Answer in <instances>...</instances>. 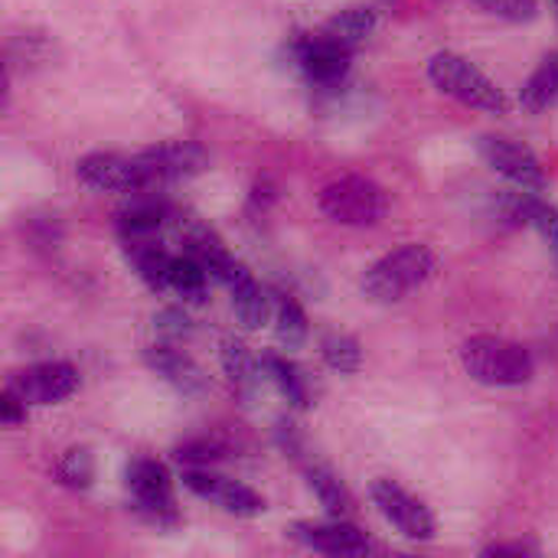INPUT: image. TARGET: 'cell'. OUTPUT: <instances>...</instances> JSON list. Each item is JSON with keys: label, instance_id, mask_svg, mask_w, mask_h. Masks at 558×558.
Returning <instances> with one entry per match:
<instances>
[{"label": "cell", "instance_id": "7c38bea8", "mask_svg": "<svg viewBox=\"0 0 558 558\" xmlns=\"http://www.w3.org/2000/svg\"><path fill=\"white\" fill-rule=\"evenodd\" d=\"M288 536L314 553L324 556H366L373 549L369 536L363 530H356L347 520H330V523H294L288 526Z\"/></svg>", "mask_w": 558, "mask_h": 558}, {"label": "cell", "instance_id": "484cf974", "mask_svg": "<svg viewBox=\"0 0 558 558\" xmlns=\"http://www.w3.org/2000/svg\"><path fill=\"white\" fill-rule=\"evenodd\" d=\"M56 477L62 487L69 490H88L95 481V458L88 448H69L59 464H56Z\"/></svg>", "mask_w": 558, "mask_h": 558}, {"label": "cell", "instance_id": "836d02e7", "mask_svg": "<svg viewBox=\"0 0 558 558\" xmlns=\"http://www.w3.org/2000/svg\"><path fill=\"white\" fill-rule=\"evenodd\" d=\"M556 10H558V0H556Z\"/></svg>", "mask_w": 558, "mask_h": 558}, {"label": "cell", "instance_id": "30bf717a", "mask_svg": "<svg viewBox=\"0 0 558 558\" xmlns=\"http://www.w3.org/2000/svg\"><path fill=\"white\" fill-rule=\"evenodd\" d=\"M183 484H186L196 497L216 504L219 510H226V513H232V517H245V520H248V517H262V513H265L262 494H255L252 487H245V484H239V481H232V477L213 474L209 468H193V471H186V474H183Z\"/></svg>", "mask_w": 558, "mask_h": 558}, {"label": "cell", "instance_id": "8fae6325", "mask_svg": "<svg viewBox=\"0 0 558 558\" xmlns=\"http://www.w3.org/2000/svg\"><path fill=\"white\" fill-rule=\"evenodd\" d=\"M350 56L353 49L340 46V43H330L327 36H320L317 29L301 36L294 43V62L298 69L307 75V82L314 85H337L347 72H350Z\"/></svg>", "mask_w": 558, "mask_h": 558}, {"label": "cell", "instance_id": "4fadbf2b", "mask_svg": "<svg viewBox=\"0 0 558 558\" xmlns=\"http://www.w3.org/2000/svg\"><path fill=\"white\" fill-rule=\"evenodd\" d=\"M137 157L144 160L150 186L190 180L206 167V150L199 144H193V141H167V144H157V147L137 154Z\"/></svg>", "mask_w": 558, "mask_h": 558}, {"label": "cell", "instance_id": "7402d4cb", "mask_svg": "<svg viewBox=\"0 0 558 558\" xmlns=\"http://www.w3.org/2000/svg\"><path fill=\"white\" fill-rule=\"evenodd\" d=\"M307 487L314 490V497L320 500V507L337 517V520H347L353 513V497L347 490V484L324 464H307Z\"/></svg>", "mask_w": 558, "mask_h": 558}, {"label": "cell", "instance_id": "f1b7e54d", "mask_svg": "<svg viewBox=\"0 0 558 558\" xmlns=\"http://www.w3.org/2000/svg\"><path fill=\"white\" fill-rule=\"evenodd\" d=\"M484 13L507 23H530L539 13V0H474Z\"/></svg>", "mask_w": 558, "mask_h": 558}, {"label": "cell", "instance_id": "ffe728a7", "mask_svg": "<svg viewBox=\"0 0 558 558\" xmlns=\"http://www.w3.org/2000/svg\"><path fill=\"white\" fill-rule=\"evenodd\" d=\"M222 369L232 383L235 392L242 396H252L258 389V379H262V363L248 353V347L235 337H226L222 340Z\"/></svg>", "mask_w": 558, "mask_h": 558}, {"label": "cell", "instance_id": "1f68e13d", "mask_svg": "<svg viewBox=\"0 0 558 558\" xmlns=\"http://www.w3.org/2000/svg\"><path fill=\"white\" fill-rule=\"evenodd\" d=\"M526 553H533V546L526 543H494L484 549V556H526Z\"/></svg>", "mask_w": 558, "mask_h": 558}, {"label": "cell", "instance_id": "d6a6232c", "mask_svg": "<svg viewBox=\"0 0 558 558\" xmlns=\"http://www.w3.org/2000/svg\"><path fill=\"white\" fill-rule=\"evenodd\" d=\"M271 199H275L271 183H268V180H258V183H255V190H252V206H262V209H265Z\"/></svg>", "mask_w": 558, "mask_h": 558}, {"label": "cell", "instance_id": "4dcf8cb0", "mask_svg": "<svg viewBox=\"0 0 558 558\" xmlns=\"http://www.w3.org/2000/svg\"><path fill=\"white\" fill-rule=\"evenodd\" d=\"M26 409H29V405H26L16 392L3 389V399H0V418H3V425H7V428L23 425V422H26Z\"/></svg>", "mask_w": 558, "mask_h": 558}, {"label": "cell", "instance_id": "e0dca14e", "mask_svg": "<svg viewBox=\"0 0 558 558\" xmlns=\"http://www.w3.org/2000/svg\"><path fill=\"white\" fill-rule=\"evenodd\" d=\"M504 213H507V219H513L517 226L536 229V232L543 235V242L558 255V209L553 203L539 199L536 193L520 190V193H510V196L504 199Z\"/></svg>", "mask_w": 558, "mask_h": 558}, {"label": "cell", "instance_id": "d6986e66", "mask_svg": "<svg viewBox=\"0 0 558 558\" xmlns=\"http://www.w3.org/2000/svg\"><path fill=\"white\" fill-rule=\"evenodd\" d=\"M379 16L373 7H350V10H340L337 16H330L317 33L327 36L330 43H340L347 49H356L360 43H366L376 29Z\"/></svg>", "mask_w": 558, "mask_h": 558}, {"label": "cell", "instance_id": "9c48e42d", "mask_svg": "<svg viewBox=\"0 0 558 558\" xmlns=\"http://www.w3.org/2000/svg\"><path fill=\"white\" fill-rule=\"evenodd\" d=\"M7 389L16 392L26 405H56L78 389V369L69 363H36L13 373Z\"/></svg>", "mask_w": 558, "mask_h": 558}, {"label": "cell", "instance_id": "cb8c5ba5", "mask_svg": "<svg viewBox=\"0 0 558 558\" xmlns=\"http://www.w3.org/2000/svg\"><path fill=\"white\" fill-rule=\"evenodd\" d=\"M262 366H265L268 379L278 386V392H281L294 409H307V402H311V396H307V383H304L301 369H298L288 356H275V353H268V356H262Z\"/></svg>", "mask_w": 558, "mask_h": 558}, {"label": "cell", "instance_id": "9a60e30c", "mask_svg": "<svg viewBox=\"0 0 558 558\" xmlns=\"http://www.w3.org/2000/svg\"><path fill=\"white\" fill-rule=\"evenodd\" d=\"M144 363L160 376V379H167L177 392H183V396H199V392H206V386H209V379H206V373L186 356V353H180L173 343H154V347H147L144 350Z\"/></svg>", "mask_w": 558, "mask_h": 558}, {"label": "cell", "instance_id": "3957f363", "mask_svg": "<svg viewBox=\"0 0 558 558\" xmlns=\"http://www.w3.org/2000/svg\"><path fill=\"white\" fill-rule=\"evenodd\" d=\"M428 78H432V85L438 92L451 95L454 101H461L468 108H477V111H487V114H507L510 111L507 92L490 75H484L474 62H468L458 52L432 56Z\"/></svg>", "mask_w": 558, "mask_h": 558}, {"label": "cell", "instance_id": "4316f807", "mask_svg": "<svg viewBox=\"0 0 558 558\" xmlns=\"http://www.w3.org/2000/svg\"><path fill=\"white\" fill-rule=\"evenodd\" d=\"M324 363L337 373H356L363 366V350L350 333H327L320 340Z\"/></svg>", "mask_w": 558, "mask_h": 558}, {"label": "cell", "instance_id": "44dd1931", "mask_svg": "<svg viewBox=\"0 0 558 558\" xmlns=\"http://www.w3.org/2000/svg\"><path fill=\"white\" fill-rule=\"evenodd\" d=\"M558 101V52H549L536 72L523 82V92H520V105L530 111V114H543L546 108H553Z\"/></svg>", "mask_w": 558, "mask_h": 558}, {"label": "cell", "instance_id": "52a82bcc", "mask_svg": "<svg viewBox=\"0 0 558 558\" xmlns=\"http://www.w3.org/2000/svg\"><path fill=\"white\" fill-rule=\"evenodd\" d=\"M369 497H373V507L383 513V520L399 530V536L412 539V543H428L435 536V517L432 510L412 497L409 490H402L399 484L392 481H376L369 487Z\"/></svg>", "mask_w": 558, "mask_h": 558}, {"label": "cell", "instance_id": "6da1fadb", "mask_svg": "<svg viewBox=\"0 0 558 558\" xmlns=\"http://www.w3.org/2000/svg\"><path fill=\"white\" fill-rule=\"evenodd\" d=\"M461 366L471 379H477L481 386H494V389H513V386H526L536 373L533 356L526 347L494 337V333H481L461 343Z\"/></svg>", "mask_w": 558, "mask_h": 558}, {"label": "cell", "instance_id": "5bb4252c", "mask_svg": "<svg viewBox=\"0 0 558 558\" xmlns=\"http://www.w3.org/2000/svg\"><path fill=\"white\" fill-rule=\"evenodd\" d=\"M216 281L229 288V294H232V311H235V317H239V324H242L245 330H258V327L268 320V314H271V298H275V294H268V291L252 278V271H248L242 262L232 258V262L219 271Z\"/></svg>", "mask_w": 558, "mask_h": 558}, {"label": "cell", "instance_id": "8992f818", "mask_svg": "<svg viewBox=\"0 0 558 558\" xmlns=\"http://www.w3.org/2000/svg\"><path fill=\"white\" fill-rule=\"evenodd\" d=\"M477 150L484 157V163L490 170H497L504 180H510L513 186L526 190V193H543L549 177H546V167L543 160L520 141L513 137H504V134H484L477 141Z\"/></svg>", "mask_w": 558, "mask_h": 558}, {"label": "cell", "instance_id": "83f0119b", "mask_svg": "<svg viewBox=\"0 0 558 558\" xmlns=\"http://www.w3.org/2000/svg\"><path fill=\"white\" fill-rule=\"evenodd\" d=\"M226 445L219 441V438H190V441H183L177 451H173V458L186 468V471H193V468H213L216 461H222L226 458Z\"/></svg>", "mask_w": 558, "mask_h": 558}, {"label": "cell", "instance_id": "277c9868", "mask_svg": "<svg viewBox=\"0 0 558 558\" xmlns=\"http://www.w3.org/2000/svg\"><path fill=\"white\" fill-rule=\"evenodd\" d=\"M317 206L327 219L340 222V226H353V229H366V226H379V219L386 216V193L379 183L366 180V177H337L330 180L320 196Z\"/></svg>", "mask_w": 558, "mask_h": 558}, {"label": "cell", "instance_id": "ac0fdd59", "mask_svg": "<svg viewBox=\"0 0 558 558\" xmlns=\"http://www.w3.org/2000/svg\"><path fill=\"white\" fill-rule=\"evenodd\" d=\"M124 255H128L131 268L137 271V278L150 291H167L170 288L173 255H167V248L157 242V235H150V239H124Z\"/></svg>", "mask_w": 558, "mask_h": 558}, {"label": "cell", "instance_id": "d4e9b609", "mask_svg": "<svg viewBox=\"0 0 558 558\" xmlns=\"http://www.w3.org/2000/svg\"><path fill=\"white\" fill-rule=\"evenodd\" d=\"M206 284H209V271L203 262H196L193 255H180L170 265V288L183 298V301H203L206 298Z\"/></svg>", "mask_w": 558, "mask_h": 558}, {"label": "cell", "instance_id": "f546056e", "mask_svg": "<svg viewBox=\"0 0 558 558\" xmlns=\"http://www.w3.org/2000/svg\"><path fill=\"white\" fill-rule=\"evenodd\" d=\"M154 330L163 343H180L193 333V324L180 307H163L160 314H154Z\"/></svg>", "mask_w": 558, "mask_h": 558}, {"label": "cell", "instance_id": "7a4b0ae2", "mask_svg": "<svg viewBox=\"0 0 558 558\" xmlns=\"http://www.w3.org/2000/svg\"><path fill=\"white\" fill-rule=\"evenodd\" d=\"M438 268V258L428 245L409 242L379 262H373L363 275V294L376 304H396L415 288H422Z\"/></svg>", "mask_w": 558, "mask_h": 558}, {"label": "cell", "instance_id": "ba28073f", "mask_svg": "<svg viewBox=\"0 0 558 558\" xmlns=\"http://www.w3.org/2000/svg\"><path fill=\"white\" fill-rule=\"evenodd\" d=\"M75 177L98 193H141L154 190L150 177L144 170L141 157H121V154H88L75 163Z\"/></svg>", "mask_w": 558, "mask_h": 558}, {"label": "cell", "instance_id": "5b68a950", "mask_svg": "<svg viewBox=\"0 0 558 558\" xmlns=\"http://www.w3.org/2000/svg\"><path fill=\"white\" fill-rule=\"evenodd\" d=\"M124 484H128V494L134 500V510L154 523L157 530H167V526H177V500H173V484H170V474L163 464L150 461V458H137L128 464L124 471Z\"/></svg>", "mask_w": 558, "mask_h": 558}, {"label": "cell", "instance_id": "2e32d148", "mask_svg": "<svg viewBox=\"0 0 558 558\" xmlns=\"http://www.w3.org/2000/svg\"><path fill=\"white\" fill-rule=\"evenodd\" d=\"M167 222H170V206L160 196L147 193V190L131 193V199L114 213V226L121 232V242L124 239H150Z\"/></svg>", "mask_w": 558, "mask_h": 558}, {"label": "cell", "instance_id": "603a6c76", "mask_svg": "<svg viewBox=\"0 0 558 558\" xmlns=\"http://www.w3.org/2000/svg\"><path fill=\"white\" fill-rule=\"evenodd\" d=\"M275 333L284 350H301L307 343V317L301 304L288 294H275Z\"/></svg>", "mask_w": 558, "mask_h": 558}]
</instances>
